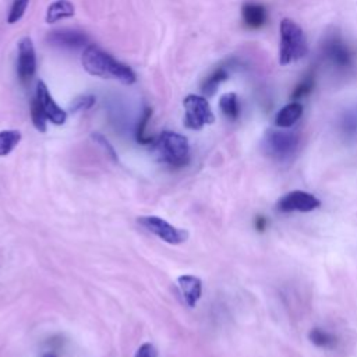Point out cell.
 Returning a JSON list of instances; mask_svg holds the SVG:
<instances>
[{
  "label": "cell",
  "mask_w": 357,
  "mask_h": 357,
  "mask_svg": "<svg viewBox=\"0 0 357 357\" xmlns=\"http://www.w3.org/2000/svg\"><path fill=\"white\" fill-rule=\"evenodd\" d=\"M92 139L98 144V145H100L102 148H103V151L107 153V156L113 160V162H119V156H117V152L114 151V148H113V145L102 135V134H99V132H92Z\"/></svg>",
  "instance_id": "484cf974"
},
{
  "label": "cell",
  "mask_w": 357,
  "mask_h": 357,
  "mask_svg": "<svg viewBox=\"0 0 357 357\" xmlns=\"http://www.w3.org/2000/svg\"><path fill=\"white\" fill-rule=\"evenodd\" d=\"M153 151L156 158L170 167H181L190 159L188 139L173 131H163L153 141Z\"/></svg>",
  "instance_id": "7a4b0ae2"
},
{
  "label": "cell",
  "mask_w": 357,
  "mask_h": 357,
  "mask_svg": "<svg viewBox=\"0 0 357 357\" xmlns=\"http://www.w3.org/2000/svg\"><path fill=\"white\" fill-rule=\"evenodd\" d=\"M265 225H266V220H265L262 216H258V218H257V220H255V226H257V229L264 230V229H265Z\"/></svg>",
  "instance_id": "83f0119b"
},
{
  "label": "cell",
  "mask_w": 357,
  "mask_h": 357,
  "mask_svg": "<svg viewBox=\"0 0 357 357\" xmlns=\"http://www.w3.org/2000/svg\"><path fill=\"white\" fill-rule=\"evenodd\" d=\"M96 102V98L93 95H81V96H77L71 105H70V112L73 113H77V112H84V110H88L91 109Z\"/></svg>",
  "instance_id": "cb8c5ba5"
},
{
  "label": "cell",
  "mask_w": 357,
  "mask_h": 357,
  "mask_svg": "<svg viewBox=\"0 0 357 357\" xmlns=\"http://www.w3.org/2000/svg\"><path fill=\"white\" fill-rule=\"evenodd\" d=\"M301 114H303V106L298 102L289 103L278 112L275 117V124L282 128L290 127L301 117Z\"/></svg>",
  "instance_id": "9a60e30c"
},
{
  "label": "cell",
  "mask_w": 357,
  "mask_h": 357,
  "mask_svg": "<svg viewBox=\"0 0 357 357\" xmlns=\"http://www.w3.org/2000/svg\"><path fill=\"white\" fill-rule=\"evenodd\" d=\"M308 336H310V340L319 347H332L336 343V337L321 328L311 329Z\"/></svg>",
  "instance_id": "44dd1931"
},
{
  "label": "cell",
  "mask_w": 357,
  "mask_h": 357,
  "mask_svg": "<svg viewBox=\"0 0 357 357\" xmlns=\"http://www.w3.org/2000/svg\"><path fill=\"white\" fill-rule=\"evenodd\" d=\"M28 3H29V0H14L11 4V8H10L8 17H7V22L8 24L18 22L25 14Z\"/></svg>",
  "instance_id": "7402d4cb"
},
{
  "label": "cell",
  "mask_w": 357,
  "mask_h": 357,
  "mask_svg": "<svg viewBox=\"0 0 357 357\" xmlns=\"http://www.w3.org/2000/svg\"><path fill=\"white\" fill-rule=\"evenodd\" d=\"M185 114H184V126L190 130H201L206 124H212L215 121V116L208 100L199 95H187L183 100Z\"/></svg>",
  "instance_id": "5b68a950"
},
{
  "label": "cell",
  "mask_w": 357,
  "mask_h": 357,
  "mask_svg": "<svg viewBox=\"0 0 357 357\" xmlns=\"http://www.w3.org/2000/svg\"><path fill=\"white\" fill-rule=\"evenodd\" d=\"M47 43L57 46V47H66V49H78V47H86L89 38L77 29L70 28H61L54 29L47 33L46 36Z\"/></svg>",
  "instance_id": "9c48e42d"
},
{
  "label": "cell",
  "mask_w": 357,
  "mask_h": 357,
  "mask_svg": "<svg viewBox=\"0 0 357 357\" xmlns=\"http://www.w3.org/2000/svg\"><path fill=\"white\" fill-rule=\"evenodd\" d=\"M17 71L21 81H28L33 77L36 71V54L32 39L25 36L18 43V61Z\"/></svg>",
  "instance_id": "ba28073f"
},
{
  "label": "cell",
  "mask_w": 357,
  "mask_h": 357,
  "mask_svg": "<svg viewBox=\"0 0 357 357\" xmlns=\"http://www.w3.org/2000/svg\"><path fill=\"white\" fill-rule=\"evenodd\" d=\"M135 357H156V350L151 343H142L138 347Z\"/></svg>",
  "instance_id": "4316f807"
},
{
  "label": "cell",
  "mask_w": 357,
  "mask_h": 357,
  "mask_svg": "<svg viewBox=\"0 0 357 357\" xmlns=\"http://www.w3.org/2000/svg\"><path fill=\"white\" fill-rule=\"evenodd\" d=\"M151 116H152V109L151 107H146L142 113V116L139 117V121L137 124V130H135V138L139 144L142 145H148V144H153V138L152 137H148L145 134V130H146V126L151 120Z\"/></svg>",
  "instance_id": "d6986e66"
},
{
  "label": "cell",
  "mask_w": 357,
  "mask_h": 357,
  "mask_svg": "<svg viewBox=\"0 0 357 357\" xmlns=\"http://www.w3.org/2000/svg\"><path fill=\"white\" fill-rule=\"evenodd\" d=\"M340 127L344 135L353 137L357 134V112H349L343 116L340 121Z\"/></svg>",
  "instance_id": "603a6c76"
},
{
  "label": "cell",
  "mask_w": 357,
  "mask_h": 357,
  "mask_svg": "<svg viewBox=\"0 0 357 357\" xmlns=\"http://www.w3.org/2000/svg\"><path fill=\"white\" fill-rule=\"evenodd\" d=\"M227 75H229V74H227L226 67H218L212 74H209V75L202 81V84H201L202 92H204L206 96H212V95L216 92L218 86H219L223 81L227 79Z\"/></svg>",
  "instance_id": "2e32d148"
},
{
  "label": "cell",
  "mask_w": 357,
  "mask_h": 357,
  "mask_svg": "<svg viewBox=\"0 0 357 357\" xmlns=\"http://www.w3.org/2000/svg\"><path fill=\"white\" fill-rule=\"evenodd\" d=\"M31 119H32V123L35 126V128L39 131V132H45L46 131V121H47V117L39 103V100L36 99V96L31 100Z\"/></svg>",
  "instance_id": "ffe728a7"
},
{
  "label": "cell",
  "mask_w": 357,
  "mask_h": 357,
  "mask_svg": "<svg viewBox=\"0 0 357 357\" xmlns=\"http://www.w3.org/2000/svg\"><path fill=\"white\" fill-rule=\"evenodd\" d=\"M21 141V132L17 130L0 131V156L8 155Z\"/></svg>",
  "instance_id": "ac0fdd59"
},
{
  "label": "cell",
  "mask_w": 357,
  "mask_h": 357,
  "mask_svg": "<svg viewBox=\"0 0 357 357\" xmlns=\"http://www.w3.org/2000/svg\"><path fill=\"white\" fill-rule=\"evenodd\" d=\"M312 86H314V75L310 74V75H307V77L294 88V91H293V93H291V99L298 100V99L307 96V95L311 92Z\"/></svg>",
  "instance_id": "d4e9b609"
},
{
  "label": "cell",
  "mask_w": 357,
  "mask_h": 357,
  "mask_svg": "<svg viewBox=\"0 0 357 357\" xmlns=\"http://www.w3.org/2000/svg\"><path fill=\"white\" fill-rule=\"evenodd\" d=\"M75 14V7L68 0H56L46 10V22L53 24L63 18H70Z\"/></svg>",
  "instance_id": "5bb4252c"
},
{
  "label": "cell",
  "mask_w": 357,
  "mask_h": 357,
  "mask_svg": "<svg viewBox=\"0 0 357 357\" xmlns=\"http://www.w3.org/2000/svg\"><path fill=\"white\" fill-rule=\"evenodd\" d=\"M36 99L39 100L47 120H50L56 126H61L66 123L67 113L54 102L43 81H39L36 84Z\"/></svg>",
  "instance_id": "8fae6325"
},
{
  "label": "cell",
  "mask_w": 357,
  "mask_h": 357,
  "mask_svg": "<svg viewBox=\"0 0 357 357\" xmlns=\"http://www.w3.org/2000/svg\"><path fill=\"white\" fill-rule=\"evenodd\" d=\"M138 223L145 230L169 244H181L188 237V233L184 229H178L159 216H141L138 218Z\"/></svg>",
  "instance_id": "8992f818"
},
{
  "label": "cell",
  "mask_w": 357,
  "mask_h": 357,
  "mask_svg": "<svg viewBox=\"0 0 357 357\" xmlns=\"http://www.w3.org/2000/svg\"><path fill=\"white\" fill-rule=\"evenodd\" d=\"M308 52L307 38L304 31L290 18H283L280 22V50L279 63L282 66L291 64L303 59Z\"/></svg>",
  "instance_id": "3957f363"
},
{
  "label": "cell",
  "mask_w": 357,
  "mask_h": 357,
  "mask_svg": "<svg viewBox=\"0 0 357 357\" xmlns=\"http://www.w3.org/2000/svg\"><path fill=\"white\" fill-rule=\"evenodd\" d=\"M178 289L181 291V296L188 307H195L198 300L201 298L202 293V283L199 278L192 275H183L177 279Z\"/></svg>",
  "instance_id": "7c38bea8"
},
{
  "label": "cell",
  "mask_w": 357,
  "mask_h": 357,
  "mask_svg": "<svg viewBox=\"0 0 357 357\" xmlns=\"http://www.w3.org/2000/svg\"><path fill=\"white\" fill-rule=\"evenodd\" d=\"M219 107L220 112L226 116V119L234 121L237 120L238 114H240V105H238V99L237 95L233 92L225 93L220 96L219 99Z\"/></svg>",
  "instance_id": "e0dca14e"
},
{
  "label": "cell",
  "mask_w": 357,
  "mask_h": 357,
  "mask_svg": "<svg viewBox=\"0 0 357 357\" xmlns=\"http://www.w3.org/2000/svg\"><path fill=\"white\" fill-rule=\"evenodd\" d=\"M324 57L337 68H346L351 63V54L339 36H329L322 47Z\"/></svg>",
  "instance_id": "30bf717a"
},
{
  "label": "cell",
  "mask_w": 357,
  "mask_h": 357,
  "mask_svg": "<svg viewBox=\"0 0 357 357\" xmlns=\"http://www.w3.org/2000/svg\"><path fill=\"white\" fill-rule=\"evenodd\" d=\"M298 135L290 131L269 130L262 139V151L275 160H287L298 149Z\"/></svg>",
  "instance_id": "277c9868"
},
{
  "label": "cell",
  "mask_w": 357,
  "mask_h": 357,
  "mask_svg": "<svg viewBox=\"0 0 357 357\" xmlns=\"http://www.w3.org/2000/svg\"><path fill=\"white\" fill-rule=\"evenodd\" d=\"M241 15L248 28L258 29L266 22V10L258 3H245L241 7Z\"/></svg>",
  "instance_id": "4fadbf2b"
},
{
  "label": "cell",
  "mask_w": 357,
  "mask_h": 357,
  "mask_svg": "<svg viewBox=\"0 0 357 357\" xmlns=\"http://www.w3.org/2000/svg\"><path fill=\"white\" fill-rule=\"evenodd\" d=\"M81 63L84 70L95 77L116 79L124 85H131L137 79L134 71L128 66L120 63L96 45H88L84 49Z\"/></svg>",
  "instance_id": "6da1fadb"
},
{
  "label": "cell",
  "mask_w": 357,
  "mask_h": 357,
  "mask_svg": "<svg viewBox=\"0 0 357 357\" xmlns=\"http://www.w3.org/2000/svg\"><path fill=\"white\" fill-rule=\"evenodd\" d=\"M42 357H57V356H56V353H53V351H47V353H45Z\"/></svg>",
  "instance_id": "f1b7e54d"
},
{
  "label": "cell",
  "mask_w": 357,
  "mask_h": 357,
  "mask_svg": "<svg viewBox=\"0 0 357 357\" xmlns=\"http://www.w3.org/2000/svg\"><path fill=\"white\" fill-rule=\"evenodd\" d=\"M319 205L321 201L314 194L294 190L284 194L276 202V209L280 212H311Z\"/></svg>",
  "instance_id": "52a82bcc"
}]
</instances>
